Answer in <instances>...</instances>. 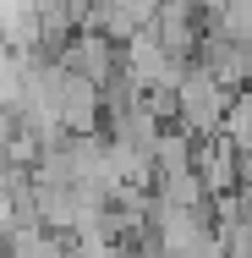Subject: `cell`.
<instances>
[{
  "instance_id": "6da1fadb",
  "label": "cell",
  "mask_w": 252,
  "mask_h": 258,
  "mask_svg": "<svg viewBox=\"0 0 252 258\" xmlns=\"http://www.w3.org/2000/svg\"><path fill=\"white\" fill-rule=\"evenodd\" d=\"M60 66L77 72V77H88V83H99V94H104V83L115 77V44L99 39V33H82V39H71L60 50Z\"/></svg>"
}]
</instances>
